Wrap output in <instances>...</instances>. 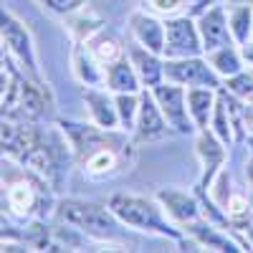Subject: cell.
<instances>
[{
  "label": "cell",
  "instance_id": "cell-28",
  "mask_svg": "<svg viewBox=\"0 0 253 253\" xmlns=\"http://www.w3.org/2000/svg\"><path fill=\"white\" fill-rule=\"evenodd\" d=\"M243 56L248 58V63L253 66V43H243Z\"/></svg>",
  "mask_w": 253,
  "mask_h": 253
},
{
  "label": "cell",
  "instance_id": "cell-11",
  "mask_svg": "<svg viewBox=\"0 0 253 253\" xmlns=\"http://www.w3.org/2000/svg\"><path fill=\"white\" fill-rule=\"evenodd\" d=\"M86 101L91 104V114H94L96 124L101 126V129H112V126L117 124V114H114V109H112L109 99L104 96V94L89 91V94H86Z\"/></svg>",
  "mask_w": 253,
  "mask_h": 253
},
{
  "label": "cell",
  "instance_id": "cell-8",
  "mask_svg": "<svg viewBox=\"0 0 253 253\" xmlns=\"http://www.w3.org/2000/svg\"><path fill=\"white\" fill-rule=\"evenodd\" d=\"M200 33H203V43H205L208 51L223 48L228 43V28H225V20H223V10L220 8H213L210 13L203 15Z\"/></svg>",
  "mask_w": 253,
  "mask_h": 253
},
{
  "label": "cell",
  "instance_id": "cell-5",
  "mask_svg": "<svg viewBox=\"0 0 253 253\" xmlns=\"http://www.w3.org/2000/svg\"><path fill=\"white\" fill-rule=\"evenodd\" d=\"M165 74L182 81V84H198V86H218V79L210 74V69L203 61H177V63H167Z\"/></svg>",
  "mask_w": 253,
  "mask_h": 253
},
{
  "label": "cell",
  "instance_id": "cell-25",
  "mask_svg": "<svg viewBox=\"0 0 253 253\" xmlns=\"http://www.w3.org/2000/svg\"><path fill=\"white\" fill-rule=\"evenodd\" d=\"M43 3H46L51 10H56V13H71V10H76L79 5L86 3V0H43Z\"/></svg>",
  "mask_w": 253,
  "mask_h": 253
},
{
  "label": "cell",
  "instance_id": "cell-26",
  "mask_svg": "<svg viewBox=\"0 0 253 253\" xmlns=\"http://www.w3.org/2000/svg\"><path fill=\"white\" fill-rule=\"evenodd\" d=\"M230 89H233L236 94H253V79L251 76H238V79H233L230 81Z\"/></svg>",
  "mask_w": 253,
  "mask_h": 253
},
{
  "label": "cell",
  "instance_id": "cell-9",
  "mask_svg": "<svg viewBox=\"0 0 253 253\" xmlns=\"http://www.w3.org/2000/svg\"><path fill=\"white\" fill-rule=\"evenodd\" d=\"M3 38L20 56V61H26L28 69L36 71V61H33V53H31V46H28V36H26L23 28H20V23H15V20H10V18H3Z\"/></svg>",
  "mask_w": 253,
  "mask_h": 253
},
{
  "label": "cell",
  "instance_id": "cell-23",
  "mask_svg": "<svg viewBox=\"0 0 253 253\" xmlns=\"http://www.w3.org/2000/svg\"><path fill=\"white\" fill-rule=\"evenodd\" d=\"M117 107H119V117H122V122L129 126V122H132V117H134V107H137V101L132 99V96H126V94H122L119 99H117Z\"/></svg>",
  "mask_w": 253,
  "mask_h": 253
},
{
  "label": "cell",
  "instance_id": "cell-30",
  "mask_svg": "<svg viewBox=\"0 0 253 253\" xmlns=\"http://www.w3.org/2000/svg\"><path fill=\"white\" fill-rule=\"evenodd\" d=\"M248 175H251V180H253V162H251V167H248Z\"/></svg>",
  "mask_w": 253,
  "mask_h": 253
},
{
  "label": "cell",
  "instance_id": "cell-7",
  "mask_svg": "<svg viewBox=\"0 0 253 253\" xmlns=\"http://www.w3.org/2000/svg\"><path fill=\"white\" fill-rule=\"evenodd\" d=\"M167 134V126L155 107V101L150 96H142V109H139V122H137V139L139 142H152Z\"/></svg>",
  "mask_w": 253,
  "mask_h": 253
},
{
  "label": "cell",
  "instance_id": "cell-2",
  "mask_svg": "<svg viewBox=\"0 0 253 253\" xmlns=\"http://www.w3.org/2000/svg\"><path fill=\"white\" fill-rule=\"evenodd\" d=\"M58 218L89 230L94 236H101V238H109L117 230V223L109 218L107 210L101 205H91V203H76V200L63 203L58 210Z\"/></svg>",
  "mask_w": 253,
  "mask_h": 253
},
{
  "label": "cell",
  "instance_id": "cell-3",
  "mask_svg": "<svg viewBox=\"0 0 253 253\" xmlns=\"http://www.w3.org/2000/svg\"><path fill=\"white\" fill-rule=\"evenodd\" d=\"M112 210L124 220V223H129V225H137V228H152V230H160V233H172L170 228H167L160 215H157V210L142 200V198H126V195H114L112 198Z\"/></svg>",
  "mask_w": 253,
  "mask_h": 253
},
{
  "label": "cell",
  "instance_id": "cell-27",
  "mask_svg": "<svg viewBox=\"0 0 253 253\" xmlns=\"http://www.w3.org/2000/svg\"><path fill=\"white\" fill-rule=\"evenodd\" d=\"M182 3H185V0H150V5H152L155 10H160V13H172V10H177Z\"/></svg>",
  "mask_w": 253,
  "mask_h": 253
},
{
  "label": "cell",
  "instance_id": "cell-18",
  "mask_svg": "<svg viewBox=\"0 0 253 253\" xmlns=\"http://www.w3.org/2000/svg\"><path fill=\"white\" fill-rule=\"evenodd\" d=\"M91 51H94L96 61L107 63V66L117 63V61H119V53H122V48H119V43H117L114 38H99L96 43L91 46Z\"/></svg>",
  "mask_w": 253,
  "mask_h": 253
},
{
  "label": "cell",
  "instance_id": "cell-6",
  "mask_svg": "<svg viewBox=\"0 0 253 253\" xmlns=\"http://www.w3.org/2000/svg\"><path fill=\"white\" fill-rule=\"evenodd\" d=\"M155 94L160 99L162 112L167 114V122H170L177 132H190V129H193L190 122H187V117H185V107H182L185 91L182 89H177V86H160Z\"/></svg>",
  "mask_w": 253,
  "mask_h": 253
},
{
  "label": "cell",
  "instance_id": "cell-21",
  "mask_svg": "<svg viewBox=\"0 0 253 253\" xmlns=\"http://www.w3.org/2000/svg\"><path fill=\"white\" fill-rule=\"evenodd\" d=\"M76 71H79L81 81H86V84H99V81H101L99 71L94 69V63H91L89 58H84L81 51H76Z\"/></svg>",
  "mask_w": 253,
  "mask_h": 253
},
{
  "label": "cell",
  "instance_id": "cell-15",
  "mask_svg": "<svg viewBox=\"0 0 253 253\" xmlns=\"http://www.w3.org/2000/svg\"><path fill=\"white\" fill-rule=\"evenodd\" d=\"M187 99H190V109H193L198 124L205 126L208 124V114H210V104H213V94H210L208 89H193L187 94Z\"/></svg>",
  "mask_w": 253,
  "mask_h": 253
},
{
  "label": "cell",
  "instance_id": "cell-24",
  "mask_svg": "<svg viewBox=\"0 0 253 253\" xmlns=\"http://www.w3.org/2000/svg\"><path fill=\"white\" fill-rule=\"evenodd\" d=\"M225 114H228V107L225 101H218V114H215V129H218V137L223 142L230 139V132H228V124H225Z\"/></svg>",
  "mask_w": 253,
  "mask_h": 253
},
{
  "label": "cell",
  "instance_id": "cell-17",
  "mask_svg": "<svg viewBox=\"0 0 253 253\" xmlns=\"http://www.w3.org/2000/svg\"><path fill=\"white\" fill-rule=\"evenodd\" d=\"M200 155L205 157V165H208V172H205V182H208L210 175H213V170H215V165L223 162V150L208 134H203L200 137Z\"/></svg>",
  "mask_w": 253,
  "mask_h": 253
},
{
  "label": "cell",
  "instance_id": "cell-19",
  "mask_svg": "<svg viewBox=\"0 0 253 253\" xmlns=\"http://www.w3.org/2000/svg\"><path fill=\"white\" fill-rule=\"evenodd\" d=\"M210 61H213V66H215L220 74H238V69H241L238 56L230 51L228 46H223L218 53H213V56H210Z\"/></svg>",
  "mask_w": 253,
  "mask_h": 253
},
{
  "label": "cell",
  "instance_id": "cell-10",
  "mask_svg": "<svg viewBox=\"0 0 253 253\" xmlns=\"http://www.w3.org/2000/svg\"><path fill=\"white\" fill-rule=\"evenodd\" d=\"M132 28L137 33V38L142 41V43H147V48L150 51H162L165 48V38H162V28L157 20L147 18V15H132Z\"/></svg>",
  "mask_w": 253,
  "mask_h": 253
},
{
  "label": "cell",
  "instance_id": "cell-20",
  "mask_svg": "<svg viewBox=\"0 0 253 253\" xmlns=\"http://www.w3.org/2000/svg\"><path fill=\"white\" fill-rule=\"evenodd\" d=\"M230 20H233V33L241 43L248 41V31H251V8L243 5V8H236L230 13Z\"/></svg>",
  "mask_w": 253,
  "mask_h": 253
},
{
  "label": "cell",
  "instance_id": "cell-22",
  "mask_svg": "<svg viewBox=\"0 0 253 253\" xmlns=\"http://www.w3.org/2000/svg\"><path fill=\"white\" fill-rule=\"evenodd\" d=\"M225 208H228V215H230V220H233V223H243L248 218V200L241 198V195L233 198V200H228Z\"/></svg>",
  "mask_w": 253,
  "mask_h": 253
},
{
  "label": "cell",
  "instance_id": "cell-12",
  "mask_svg": "<svg viewBox=\"0 0 253 253\" xmlns=\"http://www.w3.org/2000/svg\"><path fill=\"white\" fill-rule=\"evenodd\" d=\"M8 200H10V208L15 210V213L26 215V213H31L33 205H36V193H33L31 185L15 182V185H10V190H8Z\"/></svg>",
  "mask_w": 253,
  "mask_h": 253
},
{
  "label": "cell",
  "instance_id": "cell-4",
  "mask_svg": "<svg viewBox=\"0 0 253 253\" xmlns=\"http://www.w3.org/2000/svg\"><path fill=\"white\" fill-rule=\"evenodd\" d=\"M165 51H167V56H193V53L200 51L198 33H195L193 23H190L187 18H180V20L167 23Z\"/></svg>",
  "mask_w": 253,
  "mask_h": 253
},
{
  "label": "cell",
  "instance_id": "cell-14",
  "mask_svg": "<svg viewBox=\"0 0 253 253\" xmlns=\"http://www.w3.org/2000/svg\"><path fill=\"white\" fill-rule=\"evenodd\" d=\"M160 200H165L167 203V208H170V213L175 215V218H180V220H193L195 218V203L190 200L187 195H180V193H160Z\"/></svg>",
  "mask_w": 253,
  "mask_h": 253
},
{
  "label": "cell",
  "instance_id": "cell-1",
  "mask_svg": "<svg viewBox=\"0 0 253 253\" xmlns=\"http://www.w3.org/2000/svg\"><path fill=\"white\" fill-rule=\"evenodd\" d=\"M63 126H66V132L74 139L79 162L94 177L117 172L122 167V162H126V152H132V150H126L132 144H126L119 137L96 132L91 126H81V124H63Z\"/></svg>",
  "mask_w": 253,
  "mask_h": 253
},
{
  "label": "cell",
  "instance_id": "cell-16",
  "mask_svg": "<svg viewBox=\"0 0 253 253\" xmlns=\"http://www.w3.org/2000/svg\"><path fill=\"white\" fill-rule=\"evenodd\" d=\"M132 58H134L137 69H139V76H142L147 84H157L162 69H160V63L155 61V56L144 53V51H139V48H132Z\"/></svg>",
  "mask_w": 253,
  "mask_h": 253
},
{
  "label": "cell",
  "instance_id": "cell-29",
  "mask_svg": "<svg viewBox=\"0 0 253 253\" xmlns=\"http://www.w3.org/2000/svg\"><path fill=\"white\" fill-rule=\"evenodd\" d=\"M210 3V0H193V10H200V8H205Z\"/></svg>",
  "mask_w": 253,
  "mask_h": 253
},
{
  "label": "cell",
  "instance_id": "cell-31",
  "mask_svg": "<svg viewBox=\"0 0 253 253\" xmlns=\"http://www.w3.org/2000/svg\"><path fill=\"white\" fill-rule=\"evenodd\" d=\"M248 3H251V0H248Z\"/></svg>",
  "mask_w": 253,
  "mask_h": 253
},
{
  "label": "cell",
  "instance_id": "cell-13",
  "mask_svg": "<svg viewBox=\"0 0 253 253\" xmlns=\"http://www.w3.org/2000/svg\"><path fill=\"white\" fill-rule=\"evenodd\" d=\"M109 86L117 91H126V94L137 89V76L124 61H117L109 66Z\"/></svg>",
  "mask_w": 253,
  "mask_h": 253
}]
</instances>
